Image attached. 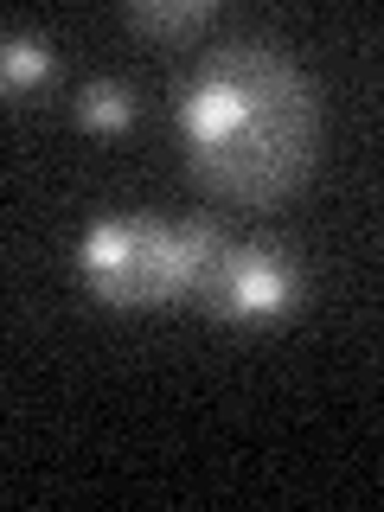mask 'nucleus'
Returning a JSON list of instances; mask_svg holds the SVG:
<instances>
[{
  "mask_svg": "<svg viewBox=\"0 0 384 512\" xmlns=\"http://www.w3.org/2000/svg\"><path fill=\"white\" fill-rule=\"evenodd\" d=\"M122 20L135 32H154V39H192L218 20V7L212 0H128Z\"/></svg>",
  "mask_w": 384,
  "mask_h": 512,
  "instance_id": "5",
  "label": "nucleus"
},
{
  "mask_svg": "<svg viewBox=\"0 0 384 512\" xmlns=\"http://www.w3.org/2000/svg\"><path fill=\"white\" fill-rule=\"evenodd\" d=\"M231 237L205 218L167 224V218H103L77 244V269H84L90 295L103 308H167V301H192L205 269Z\"/></svg>",
  "mask_w": 384,
  "mask_h": 512,
  "instance_id": "2",
  "label": "nucleus"
},
{
  "mask_svg": "<svg viewBox=\"0 0 384 512\" xmlns=\"http://www.w3.org/2000/svg\"><path fill=\"white\" fill-rule=\"evenodd\" d=\"M301 288H308V276H301V263L282 244H224L218 263L205 269V282H199V295H192V301H199L212 320L256 327V320L295 314Z\"/></svg>",
  "mask_w": 384,
  "mask_h": 512,
  "instance_id": "3",
  "label": "nucleus"
},
{
  "mask_svg": "<svg viewBox=\"0 0 384 512\" xmlns=\"http://www.w3.org/2000/svg\"><path fill=\"white\" fill-rule=\"evenodd\" d=\"M141 116L135 103V84H122V77H90L84 90H77V122L84 128H103V135H122L128 122Z\"/></svg>",
  "mask_w": 384,
  "mask_h": 512,
  "instance_id": "6",
  "label": "nucleus"
},
{
  "mask_svg": "<svg viewBox=\"0 0 384 512\" xmlns=\"http://www.w3.org/2000/svg\"><path fill=\"white\" fill-rule=\"evenodd\" d=\"M186 167L231 205H276L320 154V90L276 39L212 45L180 84Z\"/></svg>",
  "mask_w": 384,
  "mask_h": 512,
  "instance_id": "1",
  "label": "nucleus"
},
{
  "mask_svg": "<svg viewBox=\"0 0 384 512\" xmlns=\"http://www.w3.org/2000/svg\"><path fill=\"white\" fill-rule=\"evenodd\" d=\"M58 77V45L45 39V32H32V26H13V32H0V96H32V90H45Z\"/></svg>",
  "mask_w": 384,
  "mask_h": 512,
  "instance_id": "4",
  "label": "nucleus"
}]
</instances>
